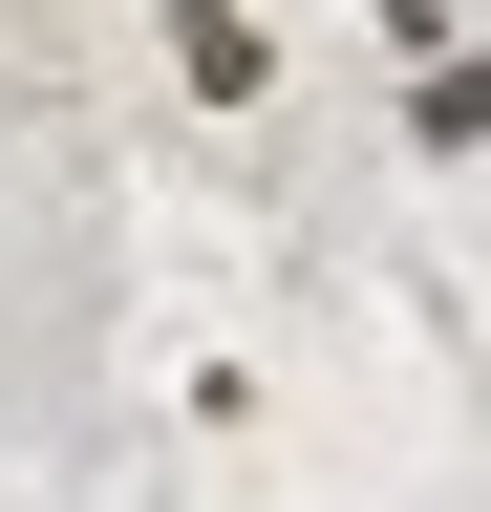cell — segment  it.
Returning a JSON list of instances; mask_svg holds the SVG:
<instances>
[{
  "mask_svg": "<svg viewBox=\"0 0 491 512\" xmlns=\"http://www.w3.org/2000/svg\"><path fill=\"white\" fill-rule=\"evenodd\" d=\"M150 64H171V107H278V0H150Z\"/></svg>",
  "mask_w": 491,
  "mask_h": 512,
  "instance_id": "cell-1",
  "label": "cell"
},
{
  "mask_svg": "<svg viewBox=\"0 0 491 512\" xmlns=\"http://www.w3.org/2000/svg\"><path fill=\"white\" fill-rule=\"evenodd\" d=\"M406 150H427V171H470V150H491V43H470V22H449V43H406Z\"/></svg>",
  "mask_w": 491,
  "mask_h": 512,
  "instance_id": "cell-2",
  "label": "cell"
},
{
  "mask_svg": "<svg viewBox=\"0 0 491 512\" xmlns=\"http://www.w3.org/2000/svg\"><path fill=\"white\" fill-rule=\"evenodd\" d=\"M363 22H385V43H449V22H470V0H363Z\"/></svg>",
  "mask_w": 491,
  "mask_h": 512,
  "instance_id": "cell-3",
  "label": "cell"
}]
</instances>
